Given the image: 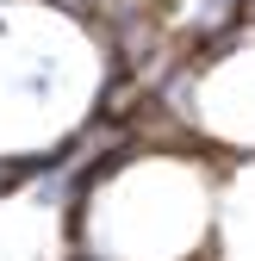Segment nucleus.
Masks as SVG:
<instances>
[{
    "mask_svg": "<svg viewBox=\"0 0 255 261\" xmlns=\"http://www.w3.org/2000/svg\"><path fill=\"white\" fill-rule=\"evenodd\" d=\"M237 19H243V25H255V0H237Z\"/></svg>",
    "mask_w": 255,
    "mask_h": 261,
    "instance_id": "f257e3e1",
    "label": "nucleus"
},
{
    "mask_svg": "<svg viewBox=\"0 0 255 261\" xmlns=\"http://www.w3.org/2000/svg\"><path fill=\"white\" fill-rule=\"evenodd\" d=\"M149 7H156V13H162V19H168V13H174V7H181V0H149Z\"/></svg>",
    "mask_w": 255,
    "mask_h": 261,
    "instance_id": "f03ea898",
    "label": "nucleus"
}]
</instances>
